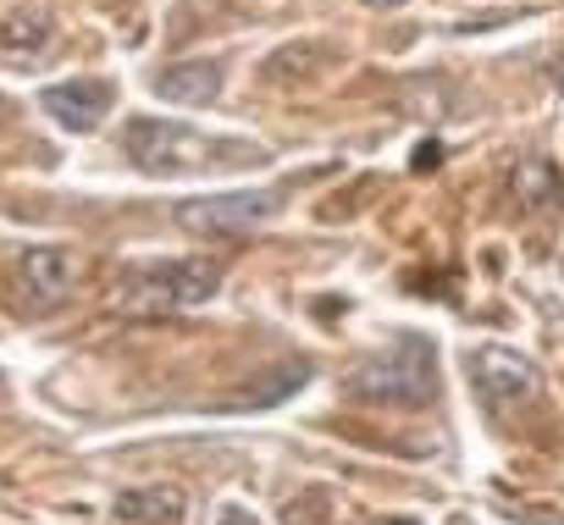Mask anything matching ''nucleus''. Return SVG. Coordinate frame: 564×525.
<instances>
[{"label":"nucleus","mask_w":564,"mask_h":525,"mask_svg":"<svg viewBox=\"0 0 564 525\" xmlns=\"http://www.w3.org/2000/svg\"><path fill=\"white\" fill-rule=\"evenodd\" d=\"M128 161L150 177H177V172H232V166H265L271 155L249 139H227V133H199L188 122H166V117H133L128 133Z\"/></svg>","instance_id":"obj_1"},{"label":"nucleus","mask_w":564,"mask_h":525,"mask_svg":"<svg viewBox=\"0 0 564 525\" xmlns=\"http://www.w3.org/2000/svg\"><path fill=\"white\" fill-rule=\"evenodd\" d=\"M216 294V266L205 260H161V266H133L117 305L122 310H188Z\"/></svg>","instance_id":"obj_2"},{"label":"nucleus","mask_w":564,"mask_h":525,"mask_svg":"<svg viewBox=\"0 0 564 525\" xmlns=\"http://www.w3.org/2000/svg\"><path fill=\"white\" fill-rule=\"evenodd\" d=\"M355 398L371 404H426L432 398V349L421 338H404L399 354H377L349 376Z\"/></svg>","instance_id":"obj_3"},{"label":"nucleus","mask_w":564,"mask_h":525,"mask_svg":"<svg viewBox=\"0 0 564 525\" xmlns=\"http://www.w3.org/2000/svg\"><path fill=\"white\" fill-rule=\"evenodd\" d=\"M282 210L276 188H243V194H210V199H183L172 216L188 232H254L260 221H271Z\"/></svg>","instance_id":"obj_4"},{"label":"nucleus","mask_w":564,"mask_h":525,"mask_svg":"<svg viewBox=\"0 0 564 525\" xmlns=\"http://www.w3.org/2000/svg\"><path fill=\"white\" fill-rule=\"evenodd\" d=\"M470 382H476V393L487 398V409L525 404V398L542 387L536 365H531L520 349H503V343H487V349L470 354Z\"/></svg>","instance_id":"obj_5"},{"label":"nucleus","mask_w":564,"mask_h":525,"mask_svg":"<svg viewBox=\"0 0 564 525\" xmlns=\"http://www.w3.org/2000/svg\"><path fill=\"white\" fill-rule=\"evenodd\" d=\"M12 283L23 288V305H62L78 283V254L62 243H40L12 266Z\"/></svg>","instance_id":"obj_6"},{"label":"nucleus","mask_w":564,"mask_h":525,"mask_svg":"<svg viewBox=\"0 0 564 525\" xmlns=\"http://www.w3.org/2000/svg\"><path fill=\"white\" fill-rule=\"evenodd\" d=\"M40 106H45L51 122H62L67 133H89V128H100L106 111H111V84H100V78L51 84V89L40 95Z\"/></svg>","instance_id":"obj_7"},{"label":"nucleus","mask_w":564,"mask_h":525,"mask_svg":"<svg viewBox=\"0 0 564 525\" xmlns=\"http://www.w3.org/2000/svg\"><path fill=\"white\" fill-rule=\"evenodd\" d=\"M221 89V67L216 62H183V67H166L155 78V95L177 100V106H210Z\"/></svg>","instance_id":"obj_8"},{"label":"nucleus","mask_w":564,"mask_h":525,"mask_svg":"<svg viewBox=\"0 0 564 525\" xmlns=\"http://www.w3.org/2000/svg\"><path fill=\"white\" fill-rule=\"evenodd\" d=\"M117 519L128 525H177L183 519V492L172 486H139L117 497Z\"/></svg>","instance_id":"obj_9"},{"label":"nucleus","mask_w":564,"mask_h":525,"mask_svg":"<svg viewBox=\"0 0 564 525\" xmlns=\"http://www.w3.org/2000/svg\"><path fill=\"white\" fill-rule=\"evenodd\" d=\"M514 194H520V205H525V210H542L547 199H553V205H564V177H558L547 161H525V166L514 172Z\"/></svg>","instance_id":"obj_10"},{"label":"nucleus","mask_w":564,"mask_h":525,"mask_svg":"<svg viewBox=\"0 0 564 525\" xmlns=\"http://www.w3.org/2000/svg\"><path fill=\"white\" fill-rule=\"evenodd\" d=\"M0 40H7V45H18V56H45V45H51V12H34V7H23L18 18H7V23H0Z\"/></svg>","instance_id":"obj_11"},{"label":"nucleus","mask_w":564,"mask_h":525,"mask_svg":"<svg viewBox=\"0 0 564 525\" xmlns=\"http://www.w3.org/2000/svg\"><path fill=\"white\" fill-rule=\"evenodd\" d=\"M7 117H12V100H7V95H0V122H7Z\"/></svg>","instance_id":"obj_12"},{"label":"nucleus","mask_w":564,"mask_h":525,"mask_svg":"<svg viewBox=\"0 0 564 525\" xmlns=\"http://www.w3.org/2000/svg\"><path fill=\"white\" fill-rule=\"evenodd\" d=\"M382 525H421V519H382Z\"/></svg>","instance_id":"obj_13"},{"label":"nucleus","mask_w":564,"mask_h":525,"mask_svg":"<svg viewBox=\"0 0 564 525\" xmlns=\"http://www.w3.org/2000/svg\"><path fill=\"white\" fill-rule=\"evenodd\" d=\"M377 7H399V0H377Z\"/></svg>","instance_id":"obj_14"}]
</instances>
